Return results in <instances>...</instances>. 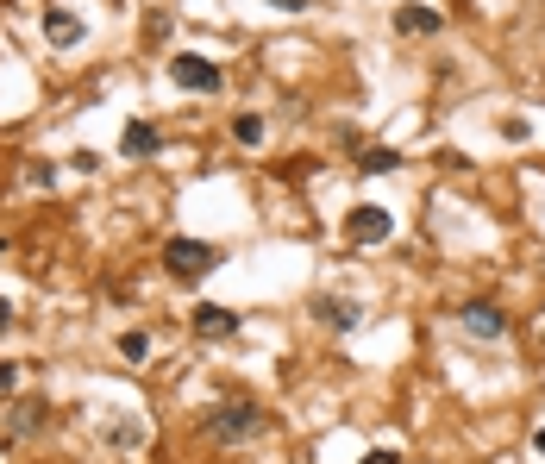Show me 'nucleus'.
<instances>
[{"mask_svg":"<svg viewBox=\"0 0 545 464\" xmlns=\"http://www.w3.org/2000/svg\"><path fill=\"white\" fill-rule=\"evenodd\" d=\"M264 427H270V414L257 408V402H213L201 414V433L220 439V446H245V439H257Z\"/></svg>","mask_w":545,"mask_h":464,"instance_id":"f257e3e1","label":"nucleus"},{"mask_svg":"<svg viewBox=\"0 0 545 464\" xmlns=\"http://www.w3.org/2000/svg\"><path fill=\"white\" fill-rule=\"evenodd\" d=\"M213 264H220V251H213L207 239H170L163 245V270H170L176 283H201Z\"/></svg>","mask_w":545,"mask_h":464,"instance_id":"f03ea898","label":"nucleus"},{"mask_svg":"<svg viewBox=\"0 0 545 464\" xmlns=\"http://www.w3.org/2000/svg\"><path fill=\"white\" fill-rule=\"evenodd\" d=\"M170 82L176 88H188V95H220V63H213V57H195V51H182L176 63H170Z\"/></svg>","mask_w":545,"mask_h":464,"instance_id":"7ed1b4c3","label":"nucleus"},{"mask_svg":"<svg viewBox=\"0 0 545 464\" xmlns=\"http://www.w3.org/2000/svg\"><path fill=\"white\" fill-rule=\"evenodd\" d=\"M345 232H351V245H383V239H395V214L376 207V201H364V207H351Z\"/></svg>","mask_w":545,"mask_h":464,"instance_id":"20e7f679","label":"nucleus"},{"mask_svg":"<svg viewBox=\"0 0 545 464\" xmlns=\"http://www.w3.org/2000/svg\"><path fill=\"white\" fill-rule=\"evenodd\" d=\"M395 32L401 38H439L445 32V13H433L426 0H408V7H395Z\"/></svg>","mask_w":545,"mask_h":464,"instance_id":"39448f33","label":"nucleus"},{"mask_svg":"<svg viewBox=\"0 0 545 464\" xmlns=\"http://www.w3.org/2000/svg\"><path fill=\"white\" fill-rule=\"evenodd\" d=\"M458 327H464L470 339H502V333H508V314L495 308V301H470V308L458 314Z\"/></svg>","mask_w":545,"mask_h":464,"instance_id":"423d86ee","label":"nucleus"},{"mask_svg":"<svg viewBox=\"0 0 545 464\" xmlns=\"http://www.w3.org/2000/svg\"><path fill=\"white\" fill-rule=\"evenodd\" d=\"M51 427V402H13V414H7V439H32V433H44Z\"/></svg>","mask_w":545,"mask_h":464,"instance_id":"0eeeda50","label":"nucleus"},{"mask_svg":"<svg viewBox=\"0 0 545 464\" xmlns=\"http://www.w3.org/2000/svg\"><path fill=\"white\" fill-rule=\"evenodd\" d=\"M82 32H88V26H82L69 7H51V13H44V44H57V51H76Z\"/></svg>","mask_w":545,"mask_h":464,"instance_id":"6e6552de","label":"nucleus"},{"mask_svg":"<svg viewBox=\"0 0 545 464\" xmlns=\"http://www.w3.org/2000/svg\"><path fill=\"white\" fill-rule=\"evenodd\" d=\"M195 333L201 339H232V333H239V314L220 308V301H201V308H195Z\"/></svg>","mask_w":545,"mask_h":464,"instance_id":"1a4fd4ad","label":"nucleus"},{"mask_svg":"<svg viewBox=\"0 0 545 464\" xmlns=\"http://www.w3.org/2000/svg\"><path fill=\"white\" fill-rule=\"evenodd\" d=\"M314 314L326 320V327H358V320H364V308H358V301H351V295H314Z\"/></svg>","mask_w":545,"mask_h":464,"instance_id":"9d476101","label":"nucleus"},{"mask_svg":"<svg viewBox=\"0 0 545 464\" xmlns=\"http://www.w3.org/2000/svg\"><path fill=\"white\" fill-rule=\"evenodd\" d=\"M120 151H126V157H151V151H157V126H151V120H132V126L120 132Z\"/></svg>","mask_w":545,"mask_h":464,"instance_id":"9b49d317","label":"nucleus"},{"mask_svg":"<svg viewBox=\"0 0 545 464\" xmlns=\"http://www.w3.org/2000/svg\"><path fill=\"white\" fill-rule=\"evenodd\" d=\"M232 138H239V145H264V120H257V113H239V120H232Z\"/></svg>","mask_w":545,"mask_h":464,"instance_id":"f8f14e48","label":"nucleus"},{"mask_svg":"<svg viewBox=\"0 0 545 464\" xmlns=\"http://www.w3.org/2000/svg\"><path fill=\"white\" fill-rule=\"evenodd\" d=\"M395 164H401L395 151H364V157H358V170H364V176H389Z\"/></svg>","mask_w":545,"mask_h":464,"instance_id":"ddd939ff","label":"nucleus"},{"mask_svg":"<svg viewBox=\"0 0 545 464\" xmlns=\"http://www.w3.org/2000/svg\"><path fill=\"white\" fill-rule=\"evenodd\" d=\"M26 189H44V195H51V189H57V164H44V157H38V164H26Z\"/></svg>","mask_w":545,"mask_h":464,"instance_id":"4468645a","label":"nucleus"},{"mask_svg":"<svg viewBox=\"0 0 545 464\" xmlns=\"http://www.w3.org/2000/svg\"><path fill=\"white\" fill-rule=\"evenodd\" d=\"M120 358H132V364H138V358H151V333H138V327L120 333Z\"/></svg>","mask_w":545,"mask_h":464,"instance_id":"2eb2a0df","label":"nucleus"},{"mask_svg":"<svg viewBox=\"0 0 545 464\" xmlns=\"http://www.w3.org/2000/svg\"><path fill=\"white\" fill-rule=\"evenodd\" d=\"M107 439H113V446H138V421H113Z\"/></svg>","mask_w":545,"mask_h":464,"instance_id":"dca6fc26","label":"nucleus"},{"mask_svg":"<svg viewBox=\"0 0 545 464\" xmlns=\"http://www.w3.org/2000/svg\"><path fill=\"white\" fill-rule=\"evenodd\" d=\"M364 464H401V452H383V446H376V452H364Z\"/></svg>","mask_w":545,"mask_h":464,"instance_id":"f3484780","label":"nucleus"},{"mask_svg":"<svg viewBox=\"0 0 545 464\" xmlns=\"http://www.w3.org/2000/svg\"><path fill=\"white\" fill-rule=\"evenodd\" d=\"M13 383H19V370H13V364H0V396H7Z\"/></svg>","mask_w":545,"mask_h":464,"instance_id":"a211bd4d","label":"nucleus"},{"mask_svg":"<svg viewBox=\"0 0 545 464\" xmlns=\"http://www.w3.org/2000/svg\"><path fill=\"white\" fill-rule=\"evenodd\" d=\"M13 327V301H0V333H7Z\"/></svg>","mask_w":545,"mask_h":464,"instance_id":"6ab92c4d","label":"nucleus"},{"mask_svg":"<svg viewBox=\"0 0 545 464\" xmlns=\"http://www.w3.org/2000/svg\"><path fill=\"white\" fill-rule=\"evenodd\" d=\"M533 452H539V458H545V427H539V433H533Z\"/></svg>","mask_w":545,"mask_h":464,"instance_id":"aec40b11","label":"nucleus"},{"mask_svg":"<svg viewBox=\"0 0 545 464\" xmlns=\"http://www.w3.org/2000/svg\"><path fill=\"white\" fill-rule=\"evenodd\" d=\"M0 258H7V239H0Z\"/></svg>","mask_w":545,"mask_h":464,"instance_id":"412c9836","label":"nucleus"}]
</instances>
